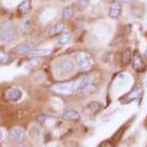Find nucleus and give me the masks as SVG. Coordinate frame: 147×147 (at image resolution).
Returning <instances> with one entry per match:
<instances>
[{"mask_svg": "<svg viewBox=\"0 0 147 147\" xmlns=\"http://www.w3.org/2000/svg\"><path fill=\"white\" fill-rule=\"evenodd\" d=\"M85 84H86V80L85 79H78V80L70 81V82H65L63 83L54 85L51 88V90L57 94L69 95L83 88Z\"/></svg>", "mask_w": 147, "mask_h": 147, "instance_id": "obj_1", "label": "nucleus"}, {"mask_svg": "<svg viewBox=\"0 0 147 147\" xmlns=\"http://www.w3.org/2000/svg\"><path fill=\"white\" fill-rule=\"evenodd\" d=\"M74 57L77 65L82 70H88L94 64L93 59L87 52H82V51L77 52L74 54Z\"/></svg>", "mask_w": 147, "mask_h": 147, "instance_id": "obj_2", "label": "nucleus"}, {"mask_svg": "<svg viewBox=\"0 0 147 147\" xmlns=\"http://www.w3.org/2000/svg\"><path fill=\"white\" fill-rule=\"evenodd\" d=\"M132 67L134 70L136 71L142 73L144 72L146 69V64L144 61L143 57L139 53L138 51L136 50L133 54V63H132Z\"/></svg>", "mask_w": 147, "mask_h": 147, "instance_id": "obj_3", "label": "nucleus"}, {"mask_svg": "<svg viewBox=\"0 0 147 147\" xmlns=\"http://www.w3.org/2000/svg\"><path fill=\"white\" fill-rule=\"evenodd\" d=\"M122 13V5L117 0H112L108 8V16L113 19L119 18Z\"/></svg>", "mask_w": 147, "mask_h": 147, "instance_id": "obj_4", "label": "nucleus"}, {"mask_svg": "<svg viewBox=\"0 0 147 147\" xmlns=\"http://www.w3.org/2000/svg\"><path fill=\"white\" fill-rule=\"evenodd\" d=\"M15 37V31L11 27H4L0 30V42L8 43L12 41Z\"/></svg>", "mask_w": 147, "mask_h": 147, "instance_id": "obj_5", "label": "nucleus"}, {"mask_svg": "<svg viewBox=\"0 0 147 147\" xmlns=\"http://www.w3.org/2000/svg\"><path fill=\"white\" fill-rule=\"evenodd\" d=\"M22 91L18 88H13L7 90L5 94V96L7 100L10 102H17L22 97Z\"/></svg>", "mask_w": 147, "mask_h": 147, "instance_id": "obj_6", "label": "nucleus"}, {"mask_svg": "<svg viewBox=\"0 0 147 147\" xmlns=\"http://www.w3.org/2000/svg\"><path fill=\"white\" fill-rule=\"evenodd\" d=\"M58 68L62 73L67 74L73 71L74 69V65L71 60L64 59L62 61H60V63L58 64Z\"/></svg>", "mask_w": 147, "mask_h": 147, "instance_id": "obj_7", "label": "nucleus"}, {"mask_svg": "<svg viewBox=\"0 0 147 147\" xmlns=\"http://www.w3.org/2000/svg\"><path fill=\"white\" fill-rule=\"evenodd\" d=\"M10 136H11L12 139L15 140L17 143H23L24 139H25V134L24 132L22 130V129L19 128H15L13 129H12L10 132Z\"/></svg>", "mask_w": 147, "mask_h": 147, "instance_id": "obj_8", "label": "nucleus"}, {"mask_svg": "<svg viewBox=\"0 0 147 147\" xmlns=\"http://www.w3.org/2000/svg\"><path fill=\"white\" fill-rule=\"evenodd\" d=\"M36 47V44L34 42H28L27 44H23L18 49V52L21 55H27L30 54L34 50Z\"/></svg>", "mask_w": 147, "mask_h": 147, "instance_id": "obj_9", "label": "nucleus"}, {"mask_svg": "<svg viewBox=\"0 0 147 147\" xmlns=\"http://www.w3.org/2000/svg\"><path fill=\"white\" fill-rule=\"evenodd\" d=\"M140 88L138 86L134 88L132 90L130 91V93H129L128 95L127 96V97L125 98V100L124 102L125 103H129V102H132V101L136 100L139 97L140 94Z\"/></svg>", "mask_w": 147, "mask_h": 147, "instance_id": "obj_10", "label": "nucleus"}, {"mask_svg": "<svg viewBox=\"0 0 147 147\" xmlns=\"http://www.w3.org/2000/svg\"><path fill=\"white\" fill-rule=\"evenodd\" d=\"M52 53V50L51 49L42 48L37 49H35L30 55H33V57H44V56H49Z\"/></svg>", "mask_w": 147, "mask_h": 147, "instance_id": "obj_11", "label": "nucleus"}, {"mask_svg": "<svg viewBox=\"0 0 147 147\" xmlns=\"http://www.w3.org/2000/svg\"><path fill=\"white\" fill-rule=\"evenodd\" d=\"M80 116L77 111L74 110H68L63 114V119L68 121H76L80 119Z\"/></svg>", "mask_w": 147, "mask_h": 147, "instance_id": "obj_12", "label": "nucleus"}, {"mask_svg": "<svg viewBox=\"0 0 147 147\" xmlns=\"http://www.w3.org/2000/svg\"><path fill=\"white\" fill-rule=\"evenodd\" d=\"M31 10V0H24L23 2L18 5V10L22 15L27 14Z\"/></svg>", "mask_w": 147, "mask_h": 147, "instance_id": "obj_13", "label": "nucleus"}, {"mask_svg": "<svg viewBox=\"0 0 147 147\" xmlns=\"http://www.w3.org/2000/svg\"><path fill=\"white\" fill-rule=\"evenodd\" d=\"M132 58V55L130 49H126L122 52L121 55V62L123 65H128L131 62Z\"/></svg>", "mask_w": 147, "mask_h": 147, "instance_id": "obj_14", "label": "nucleus"}, {"mask_svg": "<svg viewBox=\"0 0 147 147\" xmlns=\"http://www.w3.org/2000/svg\"><path fill=\"white\" fill-rule=\"evenodd\" d=\"M72 39V35L70 32H65L62 35V36L60 37V38H59L58 43L59 45L60 46H63V45H66V44H69L71 41Z\"/></svg>", "mask_w": 147, "mask_h": 147, "instance_id": "obj_15", "label": "nucleus"}, {"mask_svg": "<svg viewBox=\"0 0 147 147\" xmlns=\"http://www.w3.org/2000/svg\"><path fill=\"white\" fill-rule=\"evenodd\" d=\"M64 29V24H63L59 23L55 24L54 27H52V28L50 30V34L52 35H58L60 32H62Z\"/></svg>", "mask_w": 147, "mask_h": 147, "instance_id": "obj_16", "label": "nucleus"}, {"mask_svg": "<svg viewBox=\"0 0 147 147\" xmlns=\"http://www.w3.org/2000/svg\"><path fill=\"white\" fill-rule=\"evenodd\" d=\"M63 16L66 20H69L74 16V10L71 7H65L63 11Z\"/></svg>", "mask_w": 147, "mask_h": 147, "instance_id": "obj_17", "label": "nucleus"}, {"mask_svg": "<svg viewBox=\"0 0 147 147\" xmlns=\"http://www.w3.org/2000/svg\"><path fill=\"white\" fill-rule=\"evenodd\" d=\"M84 89H85V92L87 94H90L93 92V90H95V87H94V84H85L84 86Z\"/></svg>", "mask_w": 147, "mask_h": 147, "instance_id": "obj_18", "label": "nucleus"}, {"mask_svg": "<svg viewBox=\"0 0 147 147\" xmlns=\"http://www.w3.org/2000/svg\"><path fill=\"white\" fill-rule=\"evenodd\" d=\"M31 20L28 19V20H26L25 22H24L23 24V28L24 30H28L30 28V26H31Z\"/></svg>", "mask_w": 147, "mask_h": 147, "instance_id": "obj_19", "label": "nucleus"}, {"mask_svg": "<svg viewBox=\"0 0 147 147\" xmlns=\"http://www.w3.org/2000/svg\"><path fill=\"white\" fill-rule=\"evenodd\" d=\"M7 55L4 51L0 50V62H4L7 60Z\"/></svg>", "mask_w": 147, "mask_h": 147, "instance_id": "obj_20", "label": "nucleus"}, {"mask_svg": "<svg viewBox=\"0 0 147 147\" xmlns=\"http://www.w3.org/2000/svg\"><path fill=\"white\" fill-rule=\"evenodd\" d=\"M78 5L80 8L84 9L87 6V0H79Z\"/></svg>", "mask_w": 147, "mask_h": 147, "instance_id": "obj_21", "label": "nucleus"}, {"mask_svg": "<svg viewBox=\"0 0 147 147\" xmlns=\"http://www.w3.org/2000/svg\"><path fill=\"white\" fill-rule=\"evenodd\" d=\"M45 120L46 115H40V116H38V119H37V121H38V122H39V123H44V122L45 121Z\"/></svg>", "mask_w": 147, "mask_h": 147, "instance_id": "obj_22", "label": "nucleus"}, {"mask_svg": "<svg viewBox=\"0 0 147 147\" xmlns=\"http://www.w3.org/2000/svg\"><path fill=\"white\" fill-rule=\"evenodd\" d=\"M124 2H126V3H129V2H132L134 0H122Z\"/></svg>", "mask_w": 147, "mask_h": 147, "instance_id": "obj_23", "label": "nucleus"}, {"mask_svg": "<svg viewBox=\"0 0 147 147\" xmlns=\"http://www.w3.org/2000/svg\"><path fill=\"white\" fill-rule=\"evenodd\" d=\"M2 132L0 131V140H2Z\"/></svg>", "mask_w": 147, "mask_h": 147, "instance_id": "obj_24", "label": "nucleus"}, {"mask_svg": "<svg viewBox=\"0 0 147 147\" xmlns=\"http://www.w3.org/2000/svg\"><path fill=\"white\" fill-rule=\"evenodd\" d=\"M146 57H147V51H146Z\"/></svg>", "mask_w": 147, "mask_h": 147, "instance_id": "obj_25", "label": "nucleus"}]
</instances>
